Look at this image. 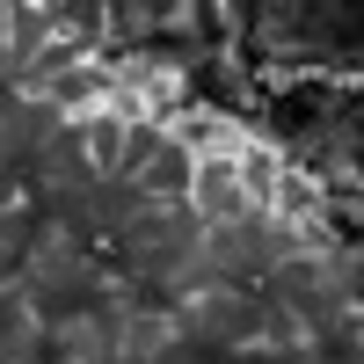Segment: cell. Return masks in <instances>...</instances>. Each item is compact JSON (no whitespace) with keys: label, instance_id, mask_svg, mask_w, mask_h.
I'll list each match as a JSON object with an SVG mask.
<instances>
[{"label":"cell","instance_id":"cell-3","mask_svg":"<svg viewBox=\"0 0 364 364\" xmlns=\"http://www.w3.org/2000/svg\"><path fill=\"white\" fill-rule=\"evenodd\" d=\"M58 22H66V8H51V0H8V44H15V73L37 58L51 37H58Z\"/></svg>","mask_w":364,"mask_h":364},{"label":"cell","instance_id":"cell-1","mask_svg":"<svg viewBox=\"0 0 364 364\" xmlns=\"http://www.w3.org/2000/svg\"><path fill=\"white\" fill-rule=\"evenodd\" d=\"M102 248L87 240L80 219H66V211H44L37 226H29L22 240V284L51 299V306H73V299H102Z\"/></svg>","mask_w":364,"mask_h":364},{"label":"cell","instance_id":"cell-2","mask_svg":"<svg viewBox=\"0 0 364 364\" xmlns=\"http://www.w3.org/2000/svg\"><path fill=\"white\" fill-rule=\"evenodd\" d=\"M117 364H161L168 350H182L190 336H182V321H175V306H161V299H117Z\"/></svg>","mask_w":364,"mask_h":364}]
</instances>
